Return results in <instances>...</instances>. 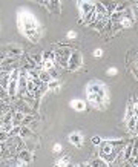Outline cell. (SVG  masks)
<instances>
[{
  "label": "cell",
  "instance_id": "f1b7e54d",
  "mask_svg": "<svg viewBox=\"0 0 138 167\" xmlns=\"http://www.w3.org/2000/svg\"><path fill=\"white\" fill-rule=\"evenodd\" d=\"M132 161H134V164H135V166H138V155H137V156H134V158H132Z\"/></svg>",
  "mask_w": 138,
  "mask_h": 167
},
{
  "label": "cell",
  "instance_id": "f546056e",
  "mask_svg": "<svg viewBox=\"0 0 138 167\" xmlns=\"http://www.w3.org/2000/svg\"><path fill=\"white\" fill-rule=\"evenodd\" d=\"M137 68H138V63H137Z\"/></svg>",
  "mask_w": 138,
  "mask_h": 167
},
{
  "label": "cell",
  "instance_id": "cb8c5ba5",
  "mask_svg": "<svg viewBox=\"0 0 138 167\" xmlns=\"http://www.w3.org/2000/svg\"><path fill=\"white\" fill-rule=\"evenodd\" d=\"M132 107H134L135 115H138V101H137V100H134V106H132Z\"/></svg>",
  "mask_w": 138,
  "mask_h": 167
},
{
  "label": "cell",
  "instance_id": "4fadbf2b",
  "mask_svg": "<svg viewBox=\"0 0 138 167\" xmlns=\"http://www.w3.org/2000/svg\"><path fill=\"white\" fill-rule=\"evenodd\" d=\"M54 64H55V60H51V58H48V60H43V69L45 71H52L54 69Z\"/></svg>",
  "mask_w": 138,
  "mask_h": 167
},
{
  "label": "cell",
  "instance_id": "5bb4252c",
  "mask_svg": "<svg viewBox=\"0 0 138 167\" xmlns=\"http://www.w3.org/2000/svg\"><path fill=\"white\" fill-rule=\"evenodd\" d=\"M132 152H134V143L127 144V147L124 150V160H126V161H127V160H132Z\"/></svg>",
  "mask_w": 138,
  "mask_h": 167
},
{
  "label": "cell",
  "instance_id": "83f0119b",
  "mask_svg": "<svg viewBox=\"0 0 138 167\" xmlns=\"http://www.w3.org/2000/svg\"><path fill=\"white\" fill-rule=\"evenodd\" d=\"M68 37L69 38H75V32H74V31H69V32H68Z\"/></svg>",
  "mask_w": 138,
  "mask_h": 167
},
{
  "label": "cell",
  "instance_id": "484cf974",
  "mask_svg": "<svg viewBox=\"0 0 138 167\" xmlns=\"http://www.w3.org/2000/svg\"><path fill=\"white\" fill-rule=\"evenodd\" d=\"M94 55H95V57H101V55H103V51H101V49H97V51L94 52Z\"/></svg>",
  "mask_w": 138,
  "mask_h": 167
},
{
  "label": "cell",
  "instance_id": "8fae6325",
  "mask_svg": "<svg viewBox=\"0 0 138 167\" xmlns=\"http://www.w3.org/2000/svg\"><path fill=\"white\" fill-rule=\"evenodd\" d=\"M71 106H72L75 111H78V112L85 111V107H86V104H85V101H83V100H74V101L71 103Z\"/></svg>",
  "mask_w": 138,
  "mask_h": 167
},
{
  "label": "cell",
  "instance_id": "44dd1931",
  "mask_svg": "<svg viewBox=\"0 0 138 167\" xmlns=\"http://www.w3.org/2000/svg\"><path fill=\"white\" fill-rule=\"evenodd\" d=\"M32 121V117L31 115H25V120H23V126H28L29 123Z\"/></svg>",
  "mask_w": 138,
  "mask_h": 167
},
{
  "label": "cell",
  "instance_id": "7c38bea8",
  "mask_svg": "<svg viewBox=\"0 0 138 167\" xmlns=\"http://www.w3.org/2000/svg\"><path fill=\"white\" fill-rule=\"evenodd\" d=\"M126 121H127V129L131 130V132H135V129H137V115H132Z\"/></svg>",
  "mask_w": 138,
  "mask_h": 167
},
{
  "label": "cell",
  "instance_id": "9a60e30c",
  "mask_svg": "<svg viewBox=\"0 0 138 167\" xmlns=\"http://www.w3.org/2000/svg\"><path fill=\"white\" fill-rule=\"evenodd\" d=\"M12 118H14V113H12V112H6V113L3 115V118H2V123H3V124H12V121H11Z\"/></svg>",
  "mask_w": 138,
  "mask_h": 167
},
{
  "label": "cell",
  "instance_id": "3957f363",
  "mask_svg": "<svg viewBox=\"0 0 138 167\" xmlns=\"http://www.w3.org/2000/svg\"><path fill=\"white\" fill-rule=\"evenodd\" d=\"M100 156L104 161L112 163L115 160V156H117V149L114 147L112 143H101L100 144Z\"/></svg>",
  "mask_w": 138,
  "mask_h": 167
},
{
  "label": "cell",
  "instance_id": "5b68a950",
  "mask_svg": "<svg viewBox=\"0 0 138 167\" xmlns=\"http://www.w3.org/2000/svg\"><path fill=\"white\" fill-rule=\"evenodd\" d=\"M80 64H81V54H80L78 51H74V49H72V54H71L69 61H68V69L71 72H74V71H77V69L80 68Z\"/></svg>",
  "mask_w": 138,
  "mask_h": 167
},
{
  "label": "cell",
  "instance_id": "6da1fadb",
  "mask_svg": "<svg viewBox=\"0 0 138 167\" xmlns=\"http://www.w3.org/2000/svg\"><path fill=\"white\" fill-rule=\"evenodd\" d=\"M18 28L23 31V34L28 38H31L32 41H38V26H37V20L31 12H26L25 9H22L18 12Z\"/></svg>",
  "mask_w": 138,
  "mask_h": 167
},
{
  "label": "cell",
  "instance_id": "2e32d148",
  "mask_svg": "<svg viewBox=\"0 0 138 167\" xmlns=\"http://www.w3.org/2000/svg\"><path fill=\"white\" fill-rule=\"evenodd\" d=\"M48 89L49 91H58L60 89V83H58V80H51L49 83H48Z\"/></svg>",
  "mask_w": 138,
  "mask_h": 167
},
{
  "label": "cell",
  "instance_id": "8992f818",
  "mask_svg": "<svg viewBox=\"0 0 138 167\" xmlns=\"http://www.w3.org/2000/svg\"><path fill=\"white\" fill-rule=\"evenodd\" d=\"M6 146L11 149L12 152H20V150L23 149L22 147V146H23V143H22V140L18 138V135H17V136H11V138L6 141Z\"/></svg>",
  "mask_w": 138,
  "mask_h": 167
},
{
  "label": "cell",
  "instance_id": "603a6c76",
  "mask_svg": "<svg viewBox=\"0 0 138 167\" xmlns=\"http://www.w3.org/2000/svg\"><path fill=\"white\" fill-rule=\"evenodd\" d=\"M115 74H117V69H115V68H109V69H107V75L112 77V75H115Z\"/></svg>",
  "mask_w": 138,
  "mask_h": 167
},
{
  "label": "cell",
  "instance_id": "9c48e42d",
  "mask_svg": "<svg viewBox=\"0 0 138 167\" xmlns=\"http://www.w3.org/2000/svg\"><path fill=\"white\" fill-rule=\"evenodd\" d=\"M69 141H71V143H72L74 146H77V147H80V146H81V143H83L81 136H80L78 133H75V132L69 135Z\"/></svg>",
  "mask_w": 138,
  "mask_h": 167
},
{
  "label": "cell",
  "instance_id": "277c9868",
  "mask_svg": "<svg viewBox=\"0 0 138 167\" xmlns=\"http://www.w3.org/2000/svg\"><path fill=\"white\" fill-rule=\"evenodd\" d=\"M55 60L63 66V68H68V61H69V57L72 54V51L69 48H62V49H57L55 52Z\"/></svg>",
  "mask_w": 138,
  "mask_h": 167
},
{
  "label": "cell",
  "instance_id": "d4e9b609",
  "mask_svg": "<svg viewBox=\"0 0 138 167\" xmlns=\"http://www.w3.org/2000/svg\"><path fill=\"white\" fill-rule=\"evenodd\" d=\"M92 143H94V144H101V140H100L98 136H95V138H92Z\"/></svg>",
  "mask_w": 138,
  "mask_h": 167
},
{
  "label": "cell",
  "instance_id": "ffe728a7",
  "mask_svg": "<svg viewBox=\"0 0 138 167\" xmlns=\"http://www.w3.org/2000/svg\"><path fill=\"white\" fill-rule=\"evenodd\" d=\"M69 164V158L68 156H65V158H62L58 163H57V166H68Z\"/></svg>",
  "mask_w": 138,
  "mask_h": 167
},
{
  "label": "cell",
  "instance_id": "ba28073f",
  "mask_svg": "<svg viewBox=\"0 0 138 167\" xmlns=\"http://www.w3.org/2000/svg\"><path fill=\"white\" fill-rule=\"evenodd\" d=\"M5 54L8 55V58H17L20 54H22V49L20 48H16V46H8L5 48Z\"/></svg>",
  "mask_w": 138,
  "mask_h": 167
},
{
  "label": "cell",
  "instance_id": "52a82bcc",
  "mask_svg": "<svg viewBox=\"0 0 138 167\" xmlns=\"http://www.w3.org/2000/svg\"><path fill=\"white\" fill-rule=\"evenodd\" d=\"M78 9H80V14H81V19L85 20L87 14L91 12V11H94L95 9V3H89V2H80L78 3Z\"/></svg>",
  "mask_w": 138,
  "mask_h": 167
},
{
  "label": "cell",
  "instance_id": "7402d4cb",
  "mask_svg": "<svg viewBox=\"0 0 138 167\" xmlns=\"http://www.w3.org/2000/svg\"><path fill=\"white\" fill-rule=\"evenodd\" d=\"M91 166H106V163H104V160L103 161H94V163H89Z\"/></svg>",
  "mask_w": 138,
  "mask_h": 167
},
{
  "label": "cell",
  "instance_id": "30bf717a",
  "mask_svg": "<svg viewBox=\"0 0 138 167\" xmlns=\"http://www.w3.org/2000/svg\"><path fill=\"white\" fill-rule=\"evenodd\" d=\"M17 156L22 161H25V163H29V161H31V153H29V150H26V149H22L17 153Z\"/></svg>",
  "mask_w": 138,
  "mask_h": 167
},
{
  "label": "cell",
  "instance_id": "e0dca14e",
  "mask_svg": "<svg viewBox=\"0 0 138 167\" xmlns=\"http://www.w3.org/2000/svg\"><path fill=\"white\" fill-rule=\"evenodd\" d=\"M38 78L43 81V83H49L52 80V77H51V74L46 71V72H40V75H38Z\"/></svg>",
  "mask_w": 138,
  "mask_h": 167
},
{
  "label": "cell",
  "instance_id": "ac0fdd59",
  "mask_svg": "<svg viewBox=\"0 0 138 167\" xmlns=\"http://www.w3.org/2000/svg\"><path fill=\"white\" fill-rule=\"evenodd\" d=\"M31 133H32V132L29 130V127L23 126V127H22V132H20V136H22V138H26V136H29Z\"/></svg>",
  "mask_w": 138,
  "mask_h": 167
},
{
  "label": "cell",
  "instance_id": "4316f807",
  "mask_svg": "<svg viewBox=\"0 0 138 167\" xmlns=\"http://www.w3.org/2000/svg\"><path fill=\"white\" fill-rule=\"evenodd\" d=\"M60 150H62V146H60V144H55V146H54V152H60Z\"/></svg>",
  "mask_w": 138,
  "mask_h": 167
},
{
  "label": "cell",
  "instance_id": "7a4b0ae2",
  "mask_svg": "<svg viewBox=\"0 0 138 167\" xmlns=\"http://www.w3.org/2000/svg\"><path fill=\"white\" fill-rule=\"evenodd\" d=\"M87 100L91 103H94L97 107H103L104 101L107 100L106 91L100 83H89L87 86Z\"/></svg>",
  "mask_w": 138,
  "mask_h": 167
},
{
  "label": "cell",
  "instance_id": "d6986e66",
  "mask_svg": "<svg viewBox=\"0 0 138 167\" xmlns=\"http://www.w3.org/2000/svg\"><path fill=\"white\" fill-rule=\"evenodd\" d=\"M20 132H22V126H14L11 129V132H9V135L11 136H17V135H20Z\"/></svg>",
  "mask_w": 138,
  "mask_h": 167
}]
</instances>
